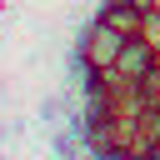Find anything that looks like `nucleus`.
Here are the masks:
<instances>
[{
	"label": "nucleus",
	"mask_w": 160,
	"mask_h": 160,
	"mask_svg": "<svg viewBox=\"0 0 160 160\" xmlns=\"http://www.w3.org/2000/svg\"><path fill=\"white\" fill-rule=\"evenodd\" d=\"M125 40H130V35H120L115 25L90 20V25H85V35H80V45H75L80 70H105V65H115V55H120V45H125Z\"/></svg>",
	"instance_id": "obj_1"
},
{
	"label": "nucleus",
	"mask_w": 160,
	"mask_h": 160,
	"mask_svg": "<svg viewBox=\"0 0 160 160\" xmlns=\"http://www.w3.org/2000/svg\"><path fill=\"white\" fill-rule=\"evenodd\" d=\"M155 65H160V55H155V45H150L145 35H130V40L120 45V55H115V70H120L125 80H135V85H145V80L155 75Z\"/></svg>",
	"instance_id": "obj_2"
},
{
	"label": "nucleus",
	"mask_w": 160,
	"mask_h": 160,
	"mask_svg": "<svg viewBox=\"0 0 160 160\" xmlns=\"http://www.w3.org/2000/svg\"><path fill=\"white\" fill-rule=\"evenodd\" d=\"M95 20H105V25H115L120 35H140V20H145V10H140L135 0H105Z\"/></svg>",
	"instance_id": "obj_3"
},
{
	"label": "nucleus",
	"mask_w": 160,
	"mask_h": 160,
	"mask_svg": "<svg viewBox=\"0 0 160 160\" xmlns=\"http://www.w3.org/2000/svg\"><path fill=\"white\" fill-rule=\"evenodd\" d=\"M135 5H140V10H150V0H135Z\"/></svg>",
	"instance_id": "obj_4"
},
{
	"label": "nucleus",
	"mask_w": 160,
	"mask_h": 160,
	"mask_svg": "<svg viewBox=\"0 0 160 160\" xmlns=\"http://www.w3.org/2000/svg\"><path fill=\"white\" fill-rule=\"evenodd\" d=\"M150 10H155V15H160V0H150Z\"/></svg>",
	"instance_id": "obj_5"
}]
</instances>
